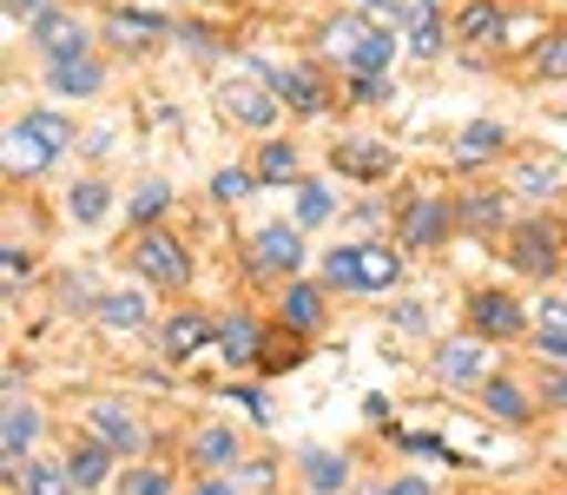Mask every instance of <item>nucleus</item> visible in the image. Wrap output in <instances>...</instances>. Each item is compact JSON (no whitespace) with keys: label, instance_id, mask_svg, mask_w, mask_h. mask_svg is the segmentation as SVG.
Listing matches in <instances>:
<instances>
[{"label":"nucleus","instance_id":"f03ea898","mask_svg":"<svg viewBox=\"0 0 567 495\" xmlns=\"http://www.w3.org/2000/svg\"><path fill=\"white\" fill-rule=\"evenodd\" d=\"M218 106H225V120H238V126H271L284 100H278V93H265V80H258V73H225Z\"/></svg>","mask_w":567,"mask_h":495},{"label":"nucleus","instance_id":"473e14b6","mask_svg":"<svg viewBox=\"0 0 567 495\" xmlns=\"http://www.w3.org/2000/svg\"><path fill=\"white\" fill-rule=\"evenodd\" d=\"M251 185H258V172H245V165H225V172L212 178V198L238 205V198H251Z\"/></svg>","mask_w":567,"mask_h":495},{"label":"nucleus","instance_id":"412c9836","mask_svg":"<svg viewBox=\"0 0 567 495\" xmlns=\"http://www.w3.org/2000/svg\"><path fill=\"white\" fill-rule=\"evenodd\" d=\"M455 218H462L468 231H495V225H502V192H462V198H455Z\"/></svg>","mask_w":567,"mask_h":495},{"label":"nucleus","instance_id":"6e6552de","mask_svg":"<svg viewBox=\"0 0 567 495\" xmlns=\"http://www.w3.org/2000/svg\"><path fill=\"white\" fill-rule=\"evenodd\" d=\"M86 423H93V436L113 450V456H133L145 436H140V423H133V410H120V403H93L86 410Z\"/></svg>","mask_w":567,"mask_h":495},{"label":"nucleus","instance_id":"dca6fc26","mask_svg":"<svg viewBox=\"0 0 567 495\" xmlns=\"http://www.w3.org/2000/svg\"><path fill=\"white\" fill-rule=\"evenodd\" d=\"M508 146V133L495 126V120H475V126H462V140H455V165H482V159H495Z\"/></svg>","mask_w":567,"mask_h":495},{"label":"nucleus","instance_id":"6ab92c4d","mask_svg":"<svg viewBox=\"0 0 567 495\" xmlns=\"http://www.w3.org/2000/svg\"><path fill=\"white\" fill-rule=\"evenodd\" d=\"M251 172H258V185H290V178H297V146H290V140H265Z\"/></svg>","mask_w":567,"mask_h":495},{"label":"nucleus","instance_id":"423d86ee","mask_svg":"<svg viewBox=\"0 0 567 495\" xmlns=\"http://www.w3.org/2000/svg\"><path fill=\"white\" fill-rule=\"evenodd\" d=\"M47 86L66 93V100H93V93L106 86V66H100L93 53H80V60H47Z\"/></svg>","mask_w":567,"mask_h":495},{"label":"nucleus","instance_id":"8fccbe9b","mask_svg":"<svg viewBox=\"0 0 567 495\" xmlns=\"http://www.w3.org/2000/svg\"><path fill=\"white\" fill-rule=\"evenodd\" d=\"M423 7H435V0H423Z\"/></svg>","mask_w":567,"mask_h":495},{"label":"nucleus","instance_id":"a211bd4d","mask_svg":"<svg viewBox=\"0 0 567 495\" xmlns=\"http://www.w3.org/2000/svg\"><path fill=\"white\" fill-rule=\"evenodd\" d=\"M13 126H20L40 153H66V146H73V126H66L60 113H27V120H13Z\"/></svg>","mask_w":567,"mask_h":495},{"label":"nucleus","instance_id":"f257e3e1","mask_svg":"<svg viewBox=\"0 0 567 495\" xmlns=\"http://www.w3.org/2000/svg\"><path fill=\"white\" fill-rule=\"evenodd\" d=\"M508 265L528 271V278H555V265H561V231H555L548 218L515 225V231H508Z\"/></svg>","mask_w":567,"mask_h":495},{"label":"nucleus","instance_id":"37998d69","mask_svg":"<svg viewBox=\"0 0 567 495\" xmlns=\"http://www.w3.org/2000/svg\"><path fill=\"white\" fill-rule=\"evenodd\" d=\"M27 271H33V265H27V251H20V245H7V285H20Z\"/></svg>","mask_w":567,"mask_h":495},{"label":"nucleus","instance_id":"72a5a7b5","mask_svg":"<svg viewBox=\"0 0 567 495\" xmlns=\"http://www.w3.org/2000/svg\"><path fill=\"white\" fill-rule=\"evenodd\" d=\"M47 159H53V153H40V146H33V140H27L20 126L7 133V172H40Z\"/></svg>","mask_w":567,"mask_h":495},{"label":"nucleus","instance_id":"f8f14e48","mask_svg":"<svg viewBox=\"0 0 567 495\" xmlns=\"http://www.w3.org/2000/svg\"><path fill=\"white\" fill-rule=\"evenodd\" d=\"M258 265L297 278V265H303V231H297V225H265V231H258Z\"/></svg>","mask_w":567,"mask_h":495},{"label":"nucleus","instance_id":"f3484780","mask_svg":"<svg viewBox=\"0 0 567 495\" xmlns=\"http://www.w3.org/2000/svg\"><path fill=\"white\" fill-rule=\"evenodd\" d=\"M218 350H225V363H258V350H265V330L251 324V318H231V324L218 330Z\"/></svg>","mask_w":567,"mask_h":495},{"label":"nucleus","instance_id":"cd10ccee","mask_svg":"<svg viewBox=\"0 0 567 495\" xmlns=\"http://www.w3.org/2000/svg\"><path fill=\"white\" fill-rule=\"evenodd\" d=\"M73 470L66 463H27V495H73Z\"/></svg>","mask_w":567,"mask_h":495},{"label":"nucleus","instance_id":"49530a36","mask_svg":"<svg viewBox=\"0 0 567 495\" xmlns=\"http://www.w3.org/2000/svg\"><path fill=\"white\" fill-rule=\"evenodd\" d=\"M548 396H555V403H567V377H548Z\"/></svg>","mask_w":567,"mask_h":495},{"label":"nucleus","instance_id":"aec40b11","mask_svg":"<svg viewBox=\"0 0 567 495\" xmlns=\"http://www.w3.org/2000/svg\"><path fill=\"white\" fill-rule=\"evenodd\" d=\"M205 337H212V324H205L198 311H178V318L165 324V357H178V363H185L192 350H205Z\"/></svg>","mask_w":567,"mask_h":495},{"label":"nucleus","instance_id":"c9c22d12","mask_svg":"<svg viewBox=\"0 0 567 495\" xmlns=\"http://www.w3.org/2000/svg\"><path fill=\"white\" fill-rule=\"evenodd\" d=\"M323 278H330L337 291H357V245H343V251H330V258H323Z\"/></svg>","mask_w":567,"mask_h":495},{"label":"nucleus","instance_id":"20e7f679","mask_svg":"<svg viewBox=\"0 0 567 495\" xmlns=\"http://www.w3.org/2000/svg\"><path fill=\"white\" fill-rule=\"evenodd\" d=\"M442 231H449V198H410L403 205V218H396V238H403V251H429V245H442Z\"/></svg>","mask_w":567,"mask_h":495},{"label":"nucleus","instance_id":"2f4dec72","mask_svg":"<svg viewBox=\"0 0 567 495\" xmlns=\"http://www.w3.org/2000/svg\"><path fill=\"white\" fill-rule=\"evenodd\" d=\"M303 483H310V489H343V463H337V456H323V450H310V456H303Z\"/></svg>","mask_w":567,"mask_h":495},{"label":"nucleus","instance_id":"7c9ffc66","mask_svg":"<svg viewBox=\"0 0 567 495\" xmlns=\"http://www.w3.org/2000/svg\"><path fill=\"white\" fill-rule=\"evenodd\" d=\"M330 218V192L317 178H297V225H323Z\"/></svg>","mask_w":567,"mask_h":495},{"label":"nucleus","instance_id":"ea45409f","mask_svg":"<svg viewBox=\"0 0 567 495\" xmlns=\"http://www.w3.org/2000/svg\"><path fill=\"white\" fill-rule=\"evenodd\" d=\"M7 20H27V27H40V20H47V0H7Z\"/></svg>","mask_w":567,"mask_h":495},{"label":"nucleus","instance_id":"4468645a","mask_svg":"<svg viewBox=\"0 0 567 495\" xmlns=\"http://www.w3.org/2000/svg\"><path fill=\"white\" fill-rule=\"evenodd\" d=\"M271 93H278L290 113H323V80H317L310 66H290V73H278V80H271Z\"/></svg>","mask_w":567,"mask_h":495},{"label":"nucleus","instance_id":"0eeeda50","mask_svg":"<svg viewBox=\"0 0 567 495\" xmlns=\"http://www.w3.org/2000/svg\"><path fill=\"white\" fill-rule=\"evenodd\" d=\"M330 165L343 172V178H383L396 153L383 146V140H343V146H330Z\"/></svg>","mask_w":567,"mask_h":495},{"label":"nucleus","instance_id":"c85d7f7f","mask_svg":"<svg viewBox=\"0 0 567 495\" xmlns=\"http://www.w3.org/2000/svg\"><path fill=\"white\" fill-rule=\"evenodd\" d=\"M66 212H73L80 225H100V218H106V185H100V178L73 185V192H66Z\"/></svg>","mask_w":567,"mask_h":495},{"label":"nucleus","instance_id":"de8ad7c7","mask_svg":"<svg viewBox=\"0 0 567 495\" xmlns=\"http://www.w3.org/2000/svg\"><path fill=\"white\" fill-rule=\"evenodd\" d=\"M192 495H231V483H198Z\"/></svg>","mask_w":567,"mask_h":495},{"label":"nucleus","instance_id":"393cba45","mask_svg":"<svg viewBox=\"0 0 567 495\" xmlns=\"http://www.w3.org/2000/svg\"><path fill=\"white\" fill-rule=\"evenodd\" d=\"M192 456H198V470H231L238 463V436L231 430H198Z\"/></svg>","mask_w":567,"mask_h":495},{"label":"nucleus","instance_id":"ddd939ff","mask_svg":"<svg viewBox=\"0 0 567 495\" xmlns=\"http://www.w3.org/2000/svg\"><path fill=\"white\" fill-rule=\"evenodd\" d=\"M403 278V258L390 245H357V291H390Z\"/></svg>","mask_w":567,"mask_h":495},{"label":"nucleus","instance_id":"2eb2a0df","mask_svg":"<svg viewBox=\"0 0 567 495\" xmlns=\"http://www.w3.org/2000/svg\"><path fill=\"white\" fill-rule=\"evenodd\" d=\"M284 330H297V337H303V330H317L323 324V291H317V285H297V278H290V291H284Z\"/></svg>","mask_w":567,"mask_h":495},{"label":"nucleus","instance_id":"7ed1b4c3","mask_svg":"<svg viewBox=\"0 0 567 495\" xmlns=\"http://www.w3.org/2000/svg\"><path fill=\"white\" fill-rule=\"evenodd\" d=\"M133 265H140L152 285H185V278H192V251H185L172 231H140V238H133Z\"/></svg>","mask_w":567,"mask_h":495},{"label":"nucleus","instance_id":"4be33fe9","mask_svg":"<svg viewBox=\"0 0 567 495\" xmlns=\"http://www.w3.org/2000/svg\"><path fill=\"white\" fill-rule=\"evenodd\" d=\"M66 470H73V483H80V489H100V483H106V470H113V450H106V443H80V450L66 456Z\"/></svg>","mask_w":567,"mask_h":495},{"label":"nucleus","instance_id":"5701e85b","mask_svg":"<svg viewBox=\"0 0 567 495\" xmlns=\"http://www.w3.org/2000/svg\"><path fill=\"white\" fill-rule=\"evenodd\" d=\"M435 370H442V383H475L482 377V343H449L435 357Z\"/></svg>","mask_w":567,"mask_h":495},{"label":"nucleus","instance_id":"58836bf2","mask_svg":"<svg viewBox=\"0 0 567 495\" xmlns=\"http://www.w3.org/2000/svg\"><path fill=\"white\" fill-rule=\"evenodd\" d=\"M410 47H416V53H435V47H442V20H435V13L416 20V40H410Z\"/></svg>","mask_w":567,"mask_h":495},{"label":"nucleus","instance_id":"c03bdc74","mask_svg":"<svg viewBox=\"0 0 567 495\" xmlns=\"http://www.w3.org/2000/svg\"><path fill=\"white\" fill-rule=\"evenodd\" d=\"M383 495H429V483H423V476H396Z\"/></svg>","mask_w":567,"mask_h":495},{"label":"nucleus","instance_id":"a18cd8bd","mask_svg":"<svg viewBox=\"0 0 567 495\" xmlns=\"http://www.w3.org/2000/svg\"><path fill=\"white\" fill-rule=\"evenodd\" d=\"M522 185H528V192H555V172H542V165H535V172H522Z\"/></svg>","mask_w":567,"mask_h":495},{"label":"nucleus","instance_id":"e433bc0d","mask_svg":"<svg viewBox=\"0 0 567 495\" xmlns=\"http://www.w3.org/2000/svg\"><path fill=\"white\" fill-rule=\"evenodd\" d=\"M120 495H172V483H165L158 470H133V476L120 483Z\"/></svg>","mask_w":567,"mask_h":495},{"label":"nucleus","instance_id":"f704fd0d","mask_svg":"<svg viewBox=\"0 0 567 495\" xmlns=\"http://www.w3.org/2000/svg\"><path fill=\"white\" fill-rule=\"evenodd\" d=\"M165 205H172V192H165L158 178H152V185H140V192H133V225H145V231H152V218H158Z\"/></svg>","mask_w":567,"mask_h":495},{"label":"nucleus","instance_id":"09e8293b","mask_svg":"<svg viewBox=\"0 0 567 495\" xmlns=\"http://www.w3.org/2000/svg\"><path fill=\"white\" fill-rule=\"evenodd\" d=\"M363 7H396V0H363Z\"/></svg>","mask_w":567,"mask_h":495},{"label":"nucleus","instance_id":"a878e982","mask_svg":"<svg viewBox=\"0 0 567 495\" xmlns=\"http://www.w3.org/2000/svg\"><path fill=\"white\" fill-rule=\"evenodd\" d=\"M297 363H303V337H297V330H271L265 350H258V370L278 377V370H297Z\"/></svg>","mask_w":567,"mask_h":495},{"label":"nucleus","instance_id":"a19ab883","mask_svg":"<svg viewBox=\"0 0 567 495\" xmlns=\"http://www.w3.org/2000/svg\"><path fill=\"white\" fill-rule=\"evenodd\" d=\"M542 337H561L567 343V305H542Z\"/></svg>","mask_w":567,"mask_h":495},{"label":"nucleus","instance_id":"9b49d317","mask_svg":"<svg viewBox=\"0 0 567 495\" xmlns=\"http://www.w3.org/2000/svg\"><path fill=\"white\" fill-rule=\"evenodd\" d=\"M33 436H40V416L13 396L7 403V430H0V456H7V483L20 476V463H27V450H33Z\"/></svg>","mask_w":567,"mask_h":495},{"label":"nucleus","instance_id":"bb28decb","mask_svg":"<svg viewBox=\"0 0 567 495\" xmlns=\"http://www.w3.org/2000/svg\"><path fill=\"white\" fill-rule=\"evenodd\" d=\"M100 324L140 330L145 324V298H140V291H106V298H100Z\"/></svg>","mask_w":567,"mask_h":495},{"label":"nucleus","instance_id":"c756f323","mask_svg":"<svg viewBox=\"0 0 567 495\" xmlns=\"http://www.w3.org/2000/svg\"><path fill=\"white\" fill-rule=\"evenodd\" d=\"M106 27H113V33H120L126 47H133V40H158V33H165V20H158V13H126V7H120V13H113Z\"/></svg>","mask_w":567,"mask_h":495},{"label":"nucleus","instance_id":"9d476101","mask_svg":"<svg viewBox=\"0 0 567 495\" xmlns=\"http://www.w3.org/2000/svg\"><path fill=\"white\" fill-rule=\"evenodd\" d=\"M33 47H40L47 60H80V53H86V27H80L73 13H47V20L33 27Z\"/></svg>","mask_w":567,"mask_h":495},{"label":"nucleus","instance_id":"79ce46f5","mask_svg":"<svg viewBox=\"0 0 567 495\" xmlns=\"http://www.w3.org/2000/svg\"><path fill=\"white\" fill-rule=\"evenodd\" d=\"M542 73H567V40H555V47H542V60H535Z\"/></svg>","mask_w":567,"mask_h":495},{"label":"nucleus","instance_id":"1a4fd4ad","mask_svg":"<svg viewBox=\"0 0 567 495\" xmlns=\"http://www.w3.org/2000/svg\"><path fill=\"white\" fill-rule=\"evenodd\" d=\"M502 27H508L502 0H468V7L455 13V40H462V47H495V40H502Z\"/></svg>","mask_w":567,"mask_h":495},{"label":"nucleus","instance_id":"4c0bfd02","mask_svg":"<svg viewBox=\"0 0 567 495\" xmlns=\"http://www.w3.org/2000/svg\"><path fill=\"white\" fill-rule=\"evenodd\" d=\"M350 100H363V106H377V100H390V86H383V73H357V80H350Z\"/></svg>","mask_w":567,"mask_h":495},{"label":"nucleus","instance_id":"b1692460","mask_svg":"<svg viewBox=\"0 0 567 495\" xmlns=\"http://www.w3.org/2000/svg\"><path fill=\"white\" fill-rule=\"evenodd\" d=\"M482 396H488V410H495L502 423H528V396H522V383L488 377V383H482Z\"/></svg>","mask_w":567,"mask_h":495},{"label":"nucleus","instance_id":"39448f33","mask_svg":"<svg viewBox=\"0 0 567 495\" xmlns=\"http://www.w3.org/2000/svg\"><path fill=\"white\" fill-rule=\"evenodd\" d=\"M468 324L482 330V337H522V330H528V311H522V298H508V291H475V298H468Z\"/></svg>","mask_w":567,"mask_h":495}]
</instances>
